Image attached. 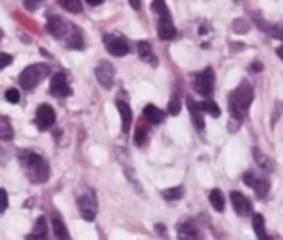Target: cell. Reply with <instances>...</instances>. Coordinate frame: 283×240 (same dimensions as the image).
<instances>
[{
	"label": "cell",
	"mask_w": 283,
	"mask_h": 240,
	"mask_svg": "<svg viewBox=\"0 0 283 240\" xmlns=\"http://www.w3.org/2000/svg\"><path fill=\"white\" fill-rule=\"evenodd\" d=\"M252 99H254V89L250 88V84H246V82H242V84L229 95V110H231V114H233L235 120L240 122V120L248 114Z\"/></svg>",
	"instance_id": "obj_1"
},
{
	"label": "cell",
	"mask_w": 283,
	"mask_h": 240,
	"mask_svg": "<svg viewBox=\"0 0 283 240\" xmlns=\"http://www.w3.org/2000/svg\"><path fill=\"white\" fill-rule=\"evenodd\" d=\"M20 163L31 182H45L48 178V163L35 151H20Z\"/></svg>",
	"instance_id": "obj_2"
},
{
	"label": "cell",
	"mask_w": 283,
	"mask_h": 240,
	"mask_svg": "<svg viewBox=\"0 0 283 240\" xmlns=\"http://www.w3.org/2000/svg\"><path fill=\"white\" fill-rule=\"evenodd\" d=\"M48 76V66L47 64H31L27 66L24 72L20 74V86L24 89H35L41 82L43 78Z\"/></svg>",
	"instance_id": "obj_3"
},
{
	"label": "cell",
	"mask_w": 283,
	"mask_h": 240,
	"mask_svg": "<svg viewBox=\"0 0 283 240\" xmlns=\"http://www.w3.org/2000/svg\"><path fill=\"white\" fill-rule=\"evenodd\" d=\"M215 86V78H213V70L212 68H206L202 70L200 74L194 76V91L204 95V97H210Z\"/></svg>",
	"instance_id": "obj_4"
},
{
	"label": "cell",
	"mask_w": 283,
	"mask_h": 240,
	"mask_svg": "<svg viewBox=\"0 0 283 240\" xmlns=\"http://www.w3.org/2000/svg\"><path fill=\"white\" fill-rule=\"evenodd\" d=\"M78 209H80V215L86 221H94L97 217V199L92 192L78 197Z\"/></svg>",
	"instance_id": "obj_5"
},
{
	"label": "cell",
	"mask_w": 283,
	"mask_h": 240,
	"mask_svg": "<svg viewBox=\"0 0 283 240\" xmlns=\"http://www.w3.org/2000/svg\"><path fill=\"white\" fill-rule=\"evenodd\" d=\"M95 78H97L99 86L111 89L115 84V66L111 62H99V66L95 68Z\"/></svg>",
	"instance_id": "obj_6"
},
{
	"label": "cell",
	"mask_w": 283,
	"mask_h": 240,
	"mask_svg": "<svg viewBox=\"0 0 283 240\" xmlns=\"http://www.w3.org/2000/svg\"><path fill=\"white\" fill-rule=\"evenodd\" d=\"M56 120V114H54V109L50 105H39L37 107V112H35V124L39 130H48Z\"/></svg>",
	"instance_id": "obj_7"
},
{
	"label": "cell",
	"mask_w": 283,
	"mask_h": 240,
	"mask_svg": "<svg viewBox=\"0 0 283 240\" xmlns=\"http://www.w3.org/2000/svg\"><path fill=\"white\" fill-rule=\"evenodd\" d=\"M103 41H105V47H107V52L113 54V56H126L130 52L128 43L118 35H105Z\"/></svg>",
	"instance_id": "obj_8"
},
{
	"label": "cell",
	"mask_w": 283,
	"mask_h": 240,
	"mask_svg": "<svg viewBox=\"0 0 283 240\" xmlns=\"http://www.w3.org/2000/svg\"><path fill=\"white\" fill-rule=\"evenodd\" d=\"M244 182L256 192V196L258 197H266L268 194V190H270V184H268V180L264 178V176H258L254 171H248V173H244Z\"/></svg>",
	"instance_id": "obj_9"
},
{
	"label": "cell",
	"mask_w": 283,
	"mask_h": 240,
	"mask_svg": "<svg viewBox=\"0 0 283 240\" xmlns=\"http://www.w3.org/2000/svg\"><path fill=\"white\" fill-rule=\"evenodd\" d=\"M50 95H54V97H66V95H70V86H68V80H66V76L62 74V72H56V74H52V78H50Z\"/></svg>",
	"instance_id": "obj_10"
},
{
	"label": "cell",
	"mask_w": 283,
	"mask_h": 240,
	"mask_svg": "<svg viewBox=\"0 0 283 240\" xmlns=\"http://www.w3.org/2000/svg\"><path fill=\"white\" fill-rule=\"evenodd\" d=\"M47 29L48 33L52 35V37H56V39H60V37H64V35H68L70 31V25L64 22L60 16H54V14H50L47 20Z\"/></svg>",
	"instance_id": "obj_11"
},
{
	"label": "cell",
	"mask_w": 283,
	"mask_h": 240,
	"mask_svg": "<svg viewBox=\"0 0 283 240\" xmlns=\"http://www.w3.org/2000/svg\"><path fill=\"white\" fill-rule=\"evenodd\" d=\"M231 201H233V207H235V211L238 213V217H248V215H252V203L248 201V197H244L240 192L233 190V192H231Z\"/></svg>",
	"instance_id": "obj_12"
},
{
	"label": "cell",
	"mask_w": 283,
	"mask_h": 240,
	"mask_svg": "<svg viewBox=\"0 0 283 240\" xmlns=\"http://www.w3.org/2000/svg\"><path fill=\"white\" fill-rule=\"evenodd\" d=\"M157 35H159V39H163V41H171V39L177 37V29H175V25H173L171 14H165V16L159 18V23H157Z\"/></svg>",
	"instance_id": "obj_13"
},
{
	"label": "cell",
	"mask_w": 283,
	"mask_h": 240,
	"mask_svg": "<svg viewBox=\"0 0 283 240\" xmlns=\"http://www.w3.org/2000/svg\"><path fill=\"white\" fill-rule=\"evenodd\" d=\"M118 112H120V118H122V132L128 134L130 132V126H132V109L128 103L124 101H117Z\"/></svg>",
	"instance_id": "obj_14"
},
{
	"label": "cell",
	"mask_w": 283,
	"mask_h": 240,
	"mask_svg": "<svg viewBox=\"0 0 283 240\" xmlns=\"http://www.w3.org/2000/svg\"><path fill=\"white\" fill-rule=\"evenodd\" d=\"M187 107L190 110V116H192V120H194V124H196V128L198 130H204V114H202V109H200V105L190 97L187 99Z\"/></svg>",
	"instance_id": "obj_15"
},
{
	"label": "cell",
	"mask_w": 283,
	"mask_h": 240,
	"mask_svg": "<svg viewBox=\"0 0 283 240\" xmlns=\"http://www.w3.org/2000/svg\"><path fill=\"white\" fill-rule=\"evenodd\" d=\"M143 118H145L149 124H161L163 118H165V112L161 109H157L155 105H145V107H143Z\"/></svg>",
	"instance_id": "obj_16"
},
{
	"label": "cell",
	"mask_w": 283,
	"mask_h": 240,
	"mask_svg": "<svg viewBox=\"0 0 283 240\" xmlns=\"http://www.w3.org/2000/svg\"><path fill=\"white\" fill-rule=\"evenodd\" d=\"M179 237L183 240H200L202 239V233H200V229H196L192 223H187V225H181Z\"/></svg>",
	"instance_id": "obj_17"
},
{
	"label": "cell",
	"mask_w": 283,
	"mask_h": 240,
	"mask_svg": "<svg viewBox=\"0 0 283 240\" xmlns=\"http://www.w3.org/2000/svg\"><path fill=\"white\" fill-rule=\"evenodd\" d=\"M52 233H54L56 240H70L68 229H66V225L62 223V219L58 215H52Z\"/></svg>",
	"instance_id": "obj_18"
},
{
	"label": "cell",
	"mask_w": 283,
	"mask_h": 240,
	"mask_svg": "<svg viewBox=\"0 0 283 240\" xmlns=\"http://www.w3.org/2000/svg\"><path fill=\"white\" fill-rule=\"evenodd\" d=\"M138 54H140L142 60L149 62L151 66L157 64V58H155V54H153V50H151V45L147 43V41H140V43H138Z\"/></svg>",
	"instance_id": "obj_19"
},
{
	"label": "cell",
	"mask_w": 283,
	"mask_h": 240,
	"mask_svg": "<svg viewBox=\"0 0 283 240\" xmlns=\"http://www.w3.org/2000/svg\"><path fill=\"white\" fill-rule=\"evenodd\" d=\"M252 227H254V233L258 240H274L268 233H266V225H264V217L260 213H254L252 215Z\"/></svg>",
	"instance_id": "obj_20"
},
{
	"label": "cell",
	"mask_w": 283,
	"mask_h": 240,
	"mask_svg": "<svg viewBox=\"0 0 283 240\" xmlns=\"http://www.w3.org/2000/svg\"><path fill=\"white\" fill-rule=\"evenodd\" d=\"M210 201H212V207L215 211H223L225 209V196H223V192L221 190H212L210 192Z\"/></svg>",
	"instance_id": "obj_21"
},
{
	"label": "cell",
	"mask_w": 283,
	"mask_h": 240,
	"mask_svg": "<svg viewBox=\"0 0 283 240\" xmlns=\"http://www.w3.org/2000/svg\"><path fill=\"white\" fill-rule=\"evenodd\" d=\"M14 138V130L6 118H0V142H10Z\"/></svg>",
	"instance_id": "obj_22"
},
{
	"label": "cell",
	"mask_w": 283,
	"mask_h": 240,
	"mask_svg": "<svg viewBox=\"0 0 283 240\" xmlns=\"http://www.w3.org/2000/svg\"><path fill=\"white\" fill-rule=\"evenodd\" d=\"M161 196L169 199V201H177V199H181V197L185 196V190L181 188V186H175V188H169V190H163L161 192Z\"/></svg>",
	"instance_id": "obj_23"
},
{
	"label": "cell",
	"mask_w": 283,
	"mask_h": 240,
	"mask_svg": "<svg viewBox=\"0 0 283 240\" xmlns=\"http://www.w3.org/2000/svg\"><path fill=\"white\" fill-rule=\"evenodd\" d=\"M68 48H84V39L78 29L68 33Z\"/></svg>",
	"instance_id": "obj_24"
},
{
	"label": "cell",
	"mask_w": 283,
	"mask_h": 240,
	"mask_svg": "<svg viewBox=\"0 0 283 240\" xmlns=\"http://www.w3.org/2000/svg\"><path fill=\"white\" fill-rule=\"evenodd\" d=\"M200 109H202V112H208V114H210V116H213V118H217V116L221 114L219 107H217L213 101H210V99H206V101L200 105Z\"/></svg>",
	"instance_id": "obj_25"
},
{
	"label": "cell",
	"mask_w": 283,
	"mask_h": 240,
	"mask_svg": "<svg viewBox=\"0 0 283 240\" xmlns=\"http://www.w3.org/2000/svg\"><path fill=\"white\" fill-rule=\"evenodd\" d=\"M145 142H147V128L143 126V124H138V128H136V134H134V144L142 147V145H145Z\"/></svg>",
	"instance_id": "obj_26"
},
{
	"label": "cell",
	"mask_w": 283,
	"mask_h": 240,
	"mask_svg": "<svg viewBox=\"0 0 283 240\" xmlns=\"http://www.w3.org/2000/svg\"><path fill=\"white\" fill-rule=\"evenodd\" d=\"M31 235H35V237H45V239H47V219L45 217L37 219V223H35Z\"/></svg>",
	"instance_id": "obj_27"
},
{
	"label": "cell",
	"mask_w": 283,
	"mask_h": 240,
	"mask_svg": "<svg viewBox=\"0 0 283 240\" xmlns=\"http://www.w3.org/2000/svg\"><path fill=\"white\" fill-rule=\"evenodd\" d=\"M60 6L68 12H74V14H80L82 12V2L80 0H60Z\"/></svg>",
	"instance_id": "obj_28"
},
{
	"label": "cell",
	"mask_w": 283,
	"mask_h": 240,
	"mask_svg": "<svg viewBox=\"0 0 283 240\" xmlns=\"http://www.w3.org/2000/svg\"><path fill=\"white\" fill-rule=\"evenodd\" d=\"M179 112H181V99H179V95H175V97L169 101V114L177 116Z\"/></svg>",
	"instance_id": "obj_29"
},
{
	"label": "cell",
	"mask_w": 283,
	"mask_h": 240,
	"mask_svg": "<svg viewBox=\"0 0 283 240\" xmlns=\"http://www.w3.org/2000/svg\"><path fill=\"white\" fill-rule=\"evenodd\" d=\"M151 10H153V12H157L159 16H165V14H169V10H167V4L163 2V0H155V2L151 4Z\"/></svg>",
	"instance_id": "obj_30"
},
{
	"label": "cell",
	"mask_w": 283,
	"mask_h": 240,
	"mask_svg": "<svg viewBox=\"0 0 283 240\" xmlns=\"http://www.w3.org/2000/svg\"><path fill=\"white\" fill-rule=\"evenodd\" d=\"M252 153H254V157H256V161H258L260 167H262V169H266V171H270V161L262 155V151H260V149H254Z\"/></svg>",
	"instance_id": "obj_31"
},
{
	"label": "cell",
	"mask_w": 283,
	"mask_h": 240,
	"mask_svg": "<svg viewBox=\"0 0 283 240\" xmlns=\"http://www.w3.org/2000/svg\"><path fill=\"white\" fill-rule=\"evenodd\" d=\"M4 97H6V101H8V103H18V101H20V91H18V89H14V88H10L8 91H6V95H4Z\"/></svg>",
	"instance_id": "obj_32"
},
{
	"label": "cell",
	"mask_w": 283,
	"mask_h": 240,
	"mask_svg": "<svg viewBox=\"0 0 283 240\" xmlns=\"http://www.w3.org/2000/svg\"><path fill=\"white\" fill-rule=\"evenodd\" d=\"M270 33H272V37L282 39V41H283V23H276V25H272Z\"/></svg>",
	"instance_id": "obj_33"
},
{
	"label": "cell",
	"mask_w": 283,
	"mask_h": 240,
	"mask_svg": "<svg viewBox=\"0 0 283 240\" xmlns=\"http://www.w3.org/2000/svg\"><path fill=\"white\" fill-rule=\"evenodd\" d=\"M12 54H8V52H0V70H4L6 66L12 64Z\"/></svg>",
	"instance_id": "obj_34"
},
{
	"label": "cell",
	"mask_w": 283,
	"mask_h": 240,
	"mask_svg": "<svg viewBox=\"0 0 283 240\" xmlns=\"http://www.w3.org/2000/svg\"><path fill=\"white\" fill-rule=\"evenodd\" d=\"M6 207H8V194H6V190L0 188V213H4Z\"/></svg>",
	"instance_id": "obj_35"
},
{
	"label": "cell",
	"mask_w": 283,
	"mask_h": 240,
	"mask_svg": "<svg viewBox=\"0 0 283 240\" xmlns=\"http://www.w3.org/2000/svg\"><path fill=\"white\" fill-rule=\"evenodd\" d=\"M24 6L27 10H35V8L39 6V2H24Z\"/></svg>",
	"instance_id": "obj_36"
},
{
	"label": "cell",
	"mask_w": 283,
	"mask_h": 240,
	"mask_svg": "<svg viewBox=\"0 0 283 240\" xmlns=\"http://www.w3.org/2000/svg\"><path fill=\"white\" fill-rule=\"evenodd\" d=\"M25 240H47L45 237H35V235H27Z\"/></svg>",
	"instance_id": "obj_37"
},
{
	"label": "cell",
	"mask_w": 283,
	"mask_h": 240,
	"mask_svg": "<svg viewBox=\"0 0 283 240\" xmlns=\"http://www.w3.org/2000/svg\"><path fill=\"white\" fill-rule=\"evenodd\" d=\"M88 4H90V6H101L103 0H88Z\"/></svg>",
	"instance_id": "obj_38"
},
{
	"label": "cell",
	"mask_w": 283,
	"mask_h": 240,
	"mask_svg": "<svg viewBox=\"0 0 283 240\" xmlns=\"http://www.w3.org/2000/svg\"><path fill=\"white\" fill-rule=\"evenodd\" d=\"M155 231H159V235H165V225H155Z\"/></svg>",
	"instance_id": "obj_39"
},
{
	"label": "cell",
	"mask_w": 283,
	"mask_h": 240,
	"mask_svg": "<svg viewBox=\"0 0 283 240\" xmlns=\"http://www.w3.org/2000/svg\"><path fill=\"white\" fill-rule=\"evenodd\" d=\"M278 56L283 60V45H282V47H278Z\"/></svg>",
	"instance_id": "obj_40"
},
{
	"label": "cell",
	"mask_w": 283,
	"mask_h": 240,
	"mask_svg": "<svg viewBox=\"0 0 283 240\" xmlns=\"http://www.w3.org/2000/svg\"><path fill=\"white\" fill-rule=\"evenodd\" d=\"M250 70H252V72H254V70H262V66H260V64H252V66H250Z\"/></svg>",
	"instance_id": "obj_41"
}]
</instances>
